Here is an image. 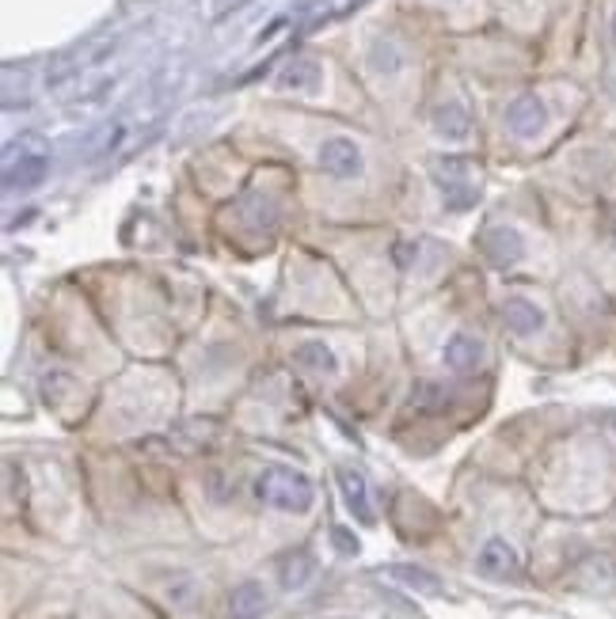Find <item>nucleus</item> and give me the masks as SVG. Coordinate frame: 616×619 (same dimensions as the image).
I'll use <instances>...</instances> for the list:
<instances>
[{
    "instance_id": "nucleus-9",
    "label": "nucleus",
    "mask_w": 616,
    "mask_h": 619,
    "mask_svg": "<svg viewBox=\"0 0 616 619\" xmlns=\"http://www.w3.org/2000/svg\"><path fill=\"white\" fill-rule=\"evenodd\" d=\"M434 133L445 141H468L472 133V111L464 107L461 99H445L442 107L434 111Z\"/></svg>"
},
{
    "instance_id": "nucleus-4",
    "label": "nucleus",
    "mask_w": 616,
    "mask_h": 619,
    "mask_svg": "<svg viewBox=\"0 0 616 619\" xmlns=\"http://www.w3.org/2000/svg\"><path fill=\"white\" fill-rule=\"evenodd\" d=\"M480 255L499 270H510L525 259V240L518 228H487L480 236Z\"/></svg>"
},
{
    "instance_id": "nucleus-10",
    "label": "nucleus",
    "mask_w": 616,
    "mask_h": 619,
    "mask_svg": "<svg viewBox=\"0 0 616 619\" xmlns=\"http://www.w3.org/2000/svg\"><path fill=\"white\" fill-rule=\"evenodd\" d=\"M320 80H324L320 61H312V57H293L286 69L278 73V88H286V92H316Z\"/></svg>"
},
{
    "instance_id": "nucleus-8",
    "label": "nucleus",
    "mask_w": 616,
    "mask_h": 619,
    "mask_svg": "<svg viewBox=\"0 0 616 619\" xmlns=\"http://www.w3.org/2000/svg\"><path fill=\"white\" fill-rule=\"evenodd\" d=\"M502 323L518 338H529L544 327V308L537 301H529V297H506L502 301Z\"/></svg>"
},
{
    "instance_id": "nucleus-11",
    "label": "nucleus",
    "mask_w": 616,
    "mask_h": 619,
    "mask_svg": "<svg viewBox=\"0 0 616 619\" xmlns=\"http://www.w3.org/2000/svg\"><path fill=\"white\" fill-rule=\"evenodd\" d=\"M442 361L445 369H453V373H476L483 361V346L472 335H453L445 342Z\"/></svg>"
},
{
    "instance_id": "nucleus-12",
    "label": "nucleus",
    "mask_w": 616,
    "mask_h": 619,
    "mask_svg": "<svg viewBox=\"0 0 616 619\" xmlns=\"http://www.w3.org/2000/svg\"><path fill=\"white\" fill-rule=\"evenodd\" d=\"M263 612H267V589L259 582H244L232 589V597H229L232 619H259Z\"/></svg>"
},
{
    "instance_id": "nucleus-1",
    "label": "nucleus",
    "mask_w": 616,
    "mask_h": 619,
    "mask_svg": "<svg viewBox=\"0 0 616 619\" xmlns=\"http://www.w3.org/2000/svg\"><path fill=\"white\" fill-rule=\"evenodd\" d=\"M255 498L274 509H282V513H308L312 502H316V487H312V479H308L305 471L270 464V468H263L255 475Z\"/></svg>"
},
{
    "instance_id": "nucleus-2",
    "label": "nucleus",
    "mask_w": 616,
    "mask_h": 619,
    "mask_svg": "<svg viewBox=\"0 0 616 619\" xmlns=\"http://www.w3.org/2000/svg\"><path fill=\"white\" fill-rule=\"evenodd\" d=\"M316 164L324 175L331 179H339V183H350V179H358L362 171H366V156L358 149V141H350V137H331L320 145L316 152Z\"/></svg>"
},
{
    "instance_id": "nucleus-7",
    "label": "nucleus",
    "mask_w": 616,
    "mask_h": 619,
    "mask_svg": "<svg viewBox=\"0 0 616 619\" xmlns=\"http://www.w3.org/2000/svg\"><path fill=\"white\" fill-rule=\"evenodd\" d=\"M339 490H343V502H347V509L362 521V525H373L377 521V513H373V498H369V483L362 471L354 468H339Z\"/></svg>"
},
{
    "instance_id": "nucleus-13",
    "label": "nucleus",
    "mask_w": 616,
    "mask_h": 619,
    "mask_svg": "<svg viewBox=\"0 0 616 619\" xmlns=\"http://www.w3.org/2000/svg\"><path fill=\"white\" fill-rule=\"evenodd\" d=\"M293 361L308 369V373H320V376H335L339 373V357L331 350L328 342H301L297 350H293Z\"/></svg>"
},
{
    "instance_id": "nucleus-19",
    "label": "nucleus",
    "mask_w": 616,
    "mask_h": 619,
    "mask_svg": "<svg viewBox=\"0 0 616 619\" xmlns=\"http://www.w3.org/2000/svg\"><path fill=\"white\" fill-rule=\"evenodd\" d=\"M613 42H616V12H613Z\"/></svg>"
},
{
    "instance_id": "nucleus-18",
    "label": "nucleus",
    "mask_w": 616,
    "mask_h": 619,
    "mask_svg": "<svg viewBox=\"0 0 616 619\" xmlns=\"http://www.w3.org/2000/svg\"><path fill=\"white\" fill-rule=\"evenodd\" d=\"M331 540L339 547V555H358V540L350 536L347 528H331Z\"/></svg>"
},
{
    "instance_id": "nucleus-16",
    "label": "nucleus",
    "mask_w": 616,
    "mask_h": 619,
    "mask_svg": "<svg viewBox=\"0 0 616 619\" xmlns=\"http://www.w3.org/2000/svg\"><path fill=\"white\" fill-rule=\"evenodd\" d=\"M388 578H396L400 585L423 593V597H442L445 593V585L438 582L430 570H423V566H388Z\"/></svg>"
},
{
    "instance_id": "nucleus-15",
    "label": "nucleus",
    "mask_w": 616,
    "mask_h": 619,
    "mask_svg": "<svg viewBox=\"0 0 616 619\" xmlns=\"http://www.w3.org/2000/svg\"><path fill=\"white\" fill-rule=\"evenodd\" d=\"M46 156H27L20 164H12V168L4 171V187L8 190H31L39 187L42 179H46Z\"/></svg>"
},
{
    "instance_id": "nucleus-5",
    "label": "nucleus",
    "mask_w": 616,
    "mask_h": 619,
    "mask_svg": "<svg viewBox=\"0 0 616 619\" xmlns=\"http://www.w3.org/2000/svg\"><path fill=\"white\" fill-rule=\"evenodd\" d=\"M476 570H480L483 578H491V582H514L521 570L518 551L506 544L502 536H491L480 547V555H476Z\"/></svg>"
},
{
    "instance_id": "nucleus-14",
    "label": "nucleus",
    "mask_w": 616,
    "mask_h": 619,
    "mask_svg": "<svg viewBox=\"0 0 616 619\" xmlns=\"http://www.w3.org/2000/svg\"><path fill=\"white\" fill-rule=\"evenodd\" d=\"M404 65H407V57L404 50L392 42V38H377L373 46H369V69L377 76H396V73H404Z\"/></svg>"
},
{
    "instance_id": "nucleus-6",
    "label": "nucleus",
    "mask_w": 616,
    "mask_h": 619,
    "mask_svg": "<svg viewBox=\"0 0 616 619\" xmlns=\"http://www.w3.org/2000/svg\"><path fill=\"white\" fill-rule=\"evenodd\" d=\"M548 126V107L540 95H518L510 107H506V130L514 137H537L540 130Z\"/></svg>"
},
{
    "instance_id": "nucleus-17",
    "label": "nucleus",
    "mask_w": 616,
    "mask_h": 619,
    "mask_svg": "<svg viewBox=\"0 0 616 619\" xmlns=\"http://www.w3.org/2000/svg\"><path fill=\"white\" fill-rule=\"evenodd\" d=\"M308 578H312V559H308L305 551H297V555L286 559V566H282V585H286V589H301Z\"/></svg>"
},
{
    "instance_id": "nucleus-3",
    "label": "nucleus",
    "mask_w": 616,
    "mask_h": 619,
    "mask_svg": "<svg viewBox=\"0 0 616 619\" xmlns=\"http://www.w3.org/2000/svg\"><path fill=\"white\" fill-rule=\"evenodd\" d=\"M434 183L442 187V198L449 209H468L472 202H476V175H472V168L464 164V160H445V164H438L434 168Z\"/></svg>"
}]
</instances>
